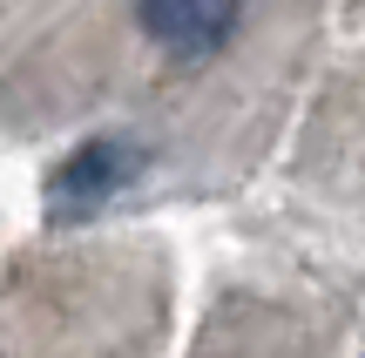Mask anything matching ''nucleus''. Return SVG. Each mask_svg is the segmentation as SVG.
Wrapping results in <instances>:
<instances>
[{
	"label": "nucleus",
	"mask_w": 365,
	"mask_h": 358,
	"mask_svg": "<svg viewBox=\"0 0 365 358\" xmlns=\"http://www.w3.org/2000/svg\"><path fill=\"white\" fill-rule=\"evenodd\" d=\"M244 21V0H135V27L170 61H210Z\"/></svg>",
	"instance_id": "obj_1"
},
{
	"label": "nucleus",
	"mask_w": 365,
	"mask_h": 358,
	"mask_svg": "<svg viewBox=\"0 0 365 358\" xmlns=\"http://www.w3.org/2000/svg\"><path fill=\"white\" fill-rule=\"evenodd\" d=\"M135 176V149L115 142V135H102V142H81L75 156L54 169L48 183V210L54 216H81V210H102L108 196H115L122 183Z\"/></svg>",
	"instance_id": "obj_2"
}]
</instances>
